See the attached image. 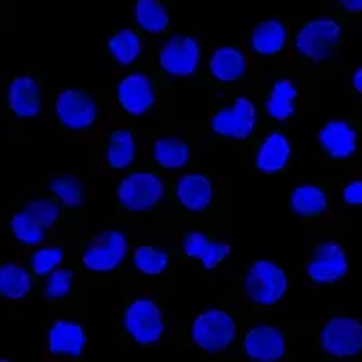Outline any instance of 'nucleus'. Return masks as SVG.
Instances as JSON below:
<instances>
[{
    "label": "nucleus",
    "mask_w": 362,
    "mask_h": 362,
    "mask_svg": "<svg viewBox=\"0 0 362 362\" xmlns=\"http://www.w3.org/2000/svg\"><path fill=\"white\" fill-rule=\"evenodd\" d=\"M245 288H247L250 300L257 305H276L288 290V277L283 268H279L272 261H255L247 274Z\"/></svg>",
    "instance_id": "nucleus-1"
},
{
    "label": "nucleus",
    "mask_w": 362,
    "mask_h": 362,
    "mask_svg": "<svg viewBox=\"0 0 362 362\" xmlns=\"http://www.w3.org/2000/svg\"><path fill=\"white\" fill-rule=\"evenodd\" d=\"M192 341L206 351H221L235 339L234 319L223 310H206L192 322Z\"/></svg>",
    "instance_id": "nucleus-2"
},
{
    "label": "nucleus",
    "mask_w": 362,
    "mask_h": 362,
    "mask_svg": "<svg viewBox=\"0 0 362 362\" xmlns=\"http://www.w3.org/2000/svg\"><path fill=\"white\" fill-rule=\"evenodd\" d=\"M341 40V25L334 18H315L300 29L296 38L297 51L312 60L332 57L335 45Z\"/></svg>",
    "instance_id": "nucleus-3"
},
{
    "label": "nucleus",
    "mask_w": 362,
    "mask_h": 362,
    "mask_svg": "<svg viewBox=\"0 0 362 362\" xmlns=\"http://www.w3.org/2000/svg\"><path fill=\"white\" fill-rule=\"evenodd\" d=\"M163 196V183L156 174L134 173L122 180L118 187V199L132 212L153 209Z\"/></svg>",
    "instance_id": "nucleus-4"
},
{
    "label": "nucleus",
    "mask_w": 362,
    "mask_h": 362,
    "mask_svg": "<svg viewBox=\"0 0 362 362\" xmlns=\"http://www.w3.org/2000/svg\"><path fill=\"white\" fill-rule=\"evenodd\" d=\"M129 245L127 239L122 232H103L93 239V243L83 254V264L87 270L98 272V274H107L127 257Z\"/></svg>",
    "instance_id": "nucleus-5"
},
{
    "label": "nucleus",
    "mask_w": 362,
    "mask_h": 362,
    "mask_svg": "<svg viewBox=\"0 0 362 362\" xmlns=\"http://www.w3.org/2000/svg\"><path fill=\"white\" fill-rule=\"evenodd\" d=\"M124 325L131 337L140 344H154L163 334V315L151 299L134 300L125 312Z\"/></svg>",
    "instance_id": "nucleus-6"
},
{
    "label": "nucleus",
    "mask_w": 362,
    "mask_h": 362,
    "mask_svg": "<svg viewBox=\"0 0 362 362\" xmlns=\"http://www.w3.org/2000/svg\"><path fill=\"white\" fill-rule=\"evenodd\" d=\"M321 346L335 357H351L362 350V325L355 319H332L321 332Z\"/></svg>",
    "instance_id": "nucleus-7"
},
{
    "label": "nucleus",
    "mask_w": 362,
    "mask_h": 362,
    "mask_svg": "<svg viewBox=\"0 0 362 362\" xmlns=\"http://www.w3.org/2000/svg\"><path fill=\"white\" fill-rule=\"evenodd\" d=\"M199 44L187 35H174L161 47L160 64L165 71L174 76H189L199 66Z\"/></svg>",
    "instance_id": "nucleus-8"
},
{
    "label": "nucleus",
    "mask_w": 362,
    "mask_h": 362,
    "mask_svg": "<svg viewBox=\"0 0 362 362\" xmlns=\"http://www.w3.org/2000/svg\"><path fill=\"white\" fill-rule=\"evenodd\" d=\"M98 109L95 100L80 89H66L57 98V116L66 127L82 131L95 124Z\"/></svg>",
    "instance_id": "nucleus-9"
},
{
    "label": "nucleus",
    "mask_w": 362,
    "mask_h": 362,
    "mask_svg": "<svg viewBox=\"0 0 362 362\" xmlns=\"http://www.w3.org/2000/svg\"><path fill=\"white\" fill-rule=\"evenodd\" d=\"M255 119L254 103L248 98H238L232 107L223 109L212 118V129L226 138L245 140L254 132Z\"/></svg>",
    "instance_id": "nucleus-10"
},
{
    "label": "nucleus",
    "mask_w": 362,
    "mask_h": 362,
    "mask_svg": "<svg viewBox=\"0 0 362 362\" xmlns=\"http://www.w3.org/2000/svg\"><path fill=\"white\" fill-rule=\"evenodd\" d=\"M306 272L315 283L321 284L342 279L348 272V259H346L344 250L337 243H322L315 250V255L308 263Z\"/></svg>",
    "instance_id": "nucleus-11"
},
{
    "label": "nucleus",
    "mask_w": 362,
    "mask_h": 362,
    "mask_svg": "<svg viewBox=\"0 0 362 362\" xmlns=\"http://www.w3.org/2000/svg\"><path fill=\"white\" fill-rule=\"evenodd\" d=\"M284 348L283 334L267 325L255 326L245 337V351L252 361L276 362L284 355Z\"/></svg>",
    "instance_id": "nucleus-12"
},
{
    "label": "nucleus",
    "mask_w": 362,
    "mask_h": 362,
    "mask_svg": "<svg viewBox=\"0 0 362 362\" xmlns=\"http://www.w3.org/2000/svg\"><path fill=\"white\" fill-rule=\"evenodd\" d=\"M118 102L129 115L141 116L154 103L153 83L141 73L127 74L118 86Z\"/></svg>",
    "instance_id": "nucleus-13"
},
{
    "label": "nucleus",
    "mask_w": 362,
    "mask_h": 362,
    "mask_svg": "<svg viewBox=\"0 0 362 362\" xmlns=\"http://www.w3.org/2000/svg\"><path fill=\"white\" fill-rule=\"evenodd\" d=\"M319 144L332 158L344 160L357 148V132L342 119L328 122L319 132Z\"/></svg>",
    "instance_id": "nucleus-14"
},
{
    "label": "nucleus",
    "mask_w": 362,
    "mask_h": 362,
    "mask_svg": "<svg viewBox=\"0 0 362 362\" xmlns=\"http://www.w3.org/2000/svg\"><path fill=\"white\" fill-rule=\"evenodd\" d=\"M87 344L86 332L74 321H57L47 334V346L53 354L78 357Z\"/></svg>",
    "instance_id": "nucleus-15"
},
{
    "label": "nucleus",
    "mask_w": 362,
    "mask_h": 362,
    "mask_svg": "<svg viewBox=\"0 0 362 362\" xmlns=\"http://www.w3.org/2000/svg\"><path fill=\"white\" fill-rule=\"evenodd\" d=\"M9 107L21 118H33L40 112V87L31 76H18L11 82L8 90Z\"/></svg>",
    "instance_id": "nucleus-16"
},
{
    "label": "nucleus",
    "mask_w": 362,
    "mask_h": 362,
    "mask_svg": "<svg viewBox=\"0 0 362 362\" xmlns=\"http://www.w3.org/2000/svg\"><path fill=\"white\" fill-rule=\"evenodd\" d=\"M176 196L185 209L202 212L214 198V189L209 177L203 174H185L177 181Z\"/></svg>",
    "instance_id": "nucleus-17"
},
{
    "label": "nucleus",
    "mask_w": 362,
    "mask_h": 362,
    "mask_svg": "<svg viewBox=\"0 0 362 362\" xmlns=\"http://www.w3.org/2000/svg\"><path fill=\"white\" fill-rule=\"evenodd\" d=\"M183 250L189 257H196L206 270H214L221 261L230 255V247L219 241H210L202 232H190L183 239Z\"/></svg>",
    "instance_id": "nucleus-18"
},
{
    "label": "nucleus",
    "mask_w": 362,
    "mask_h": 362,
    "mask_svg": "<svg viewBox=\"0 0 362 362\" xmlns=\"http://www.w3.org/2000/svg\"><path fill=\"white\" fill-rule=\"evenodd\" d=\"M290 154H292V147H290L288 138L283 132H272L261 144L255 163H257L259 170L267 174L279 173L288 163Z\"/></svg>",
    "instance_id": "nucleus-19"
},
{
    "label": "nucleus",
    "mask_w": 362,
    "mask_h": 362,
    "mask_svg": "<svg viewBox=\"0 0 362 362\" xmlns=\"http://www.w3.org/2000/svg\"><path fill=\"white\" fill-rule=\"evenodd\" d=\"M286 28L283 22L276 21V18H268V21L261 22L257 28L252 31V47L255 53L263 54V57H272L277 54L286 44Z\"/></svg>",
    "instance_id": "nucleus-20"
},
{
    "label": "nucleus",
    "mask_w": 362,
    "mask_h": 362,
    "mask_svg": "<svg viewBox=\"0 0 362 362\" xmlns=\"http://www.w3.org/2000/svg\"><path fill=\"white\" fill-rule=\"evenodd\" d=\"M245 69H247L245 54L230 45L216 49L210 58V73L221 82H234V80L241 78Z\"/></svg>",
    "instance_id": "nucleus-21"
},
{
    "label": "nucleus",
    "mask_w": 362,
    "mask_h": 362,
    "mask_svg": "<svg viewBox=\"0 0 362 362\" xmlns=\"http://www.w3.org/2000/svg\"><path fill=\"white\" fill-rule=\"evenodd\" d=\"M290 205H292V210L296 214L312 218V216L325 212L326 205H328V199H326V194L319 187L303 185L297 187L292 192Z\"/></svg>",
    "instance_id": "nucleus-22"
},
{
    "label": "nucleus",
    "mask_w": 362,
    "mask_h": 362,
    "mask_svg": "<svg viewBox=\"0 0 362 362\" xmlns=\"http://www.w3.org/2000/svg\"><path fill=\"white\" fill-rule=\"evenodd\" d=\"M29 290H31V277L25 268L13 263L0 268V292L6 299H24Z\"/></svg>",
    "instance_id": "nucleus-23"
},
{
    "label": "nucleus",
    "mask_w": 362,
    "mask_h": 362,
    "mask_svg": "<svg viewBox=\"0 0 362 362\" xmlns=\"http://www.w3.org/2000/svg\"><path fill=\"white\" fill-rule=\"evenodd\" d=\"M134 18L148 33H161L169 25V13L165 11L160 0H138L134 6Z\"/></svg>",
    "instance_id": "nucleus-24"
},
{
    "label": "nucleus",
    "mask_w": 362,
    "mask_h": 362,
    "mask_svg": "<svg viewBox=\"0 0 362 362\" xmlns=\"http://www.w3.org/2000/svg\"><path fill=\"white\" fill-rule=\"evenodd\" d=\"M136 156V144L134 138L129 131H116L111 134L107 147V161L112 169H127L129 165L134 161Z\"/></svg>",
    "instance_id": "nucleus-25"
},
{
    "label": "nucleus",
    "mask_w": 362,
    "mask_h": 362,
    "mask_svg": "<svg viewBox=\"0 0 362 362\" xmlns=\"http://www.w3.org/2000/svg\"><path fill=\"white\" fill-rule=\"evenodd\" d=\"M189 147L177 138H161L154 144V160L165 169H181L189 161Z\"/></svg>",
    "instance_id": "nucleus-26"
},
{
    "label": "nucleus",
    "mask_w": 362,
    "mask_h": 362,
    "mask_svg": "<svg viewBox=\"0 0 362 362\" xmlns=\"http://www.w3.org/2000/svg\"><path fill=\"white\" fill-rule=\"evenodd\" d=\"M297 98V89L288 80L276 82L272 95L267 102V112L276 119H288L293 115V100Z\"/></svg>",
    "instance_id": "nucleus-27"
},
{
    "label": "nucleus",
    "mask_w": 362,
    "mask_h": 362,
    "mask_svg": "<svg viewBox=\"0 0 362 362\" xmlns=\"http://www.w3.org/2000/svg\"><path fill=\"white\" fill-rule=\"evenodd\" d=\"M109 51L122 66H129L140 57L141 42L132 29H119L118 33L109 40Z\"/></svg>",
    "instance_id": "nucleus-28"
},
{
    "label": "nucleus",
    "mask_w": 362,
    "mask_h": 362,
    "mask_svg": "<svg viewBox=\"0 0 362 362\" xmlns=\"http://www.w3.org/2000/svg\"><path fill=\"white\" fill-rule=\"evenodd\" d=\"M11 230L21 243L29 245V247H37L44 241L45 226L40 225V221H37L28 210H22L13 216Z\"/></svg>",
    "instance_id": "nucleus-29"
},
{
    "label": "nucleus",
    "mask_w": 362,
    "mask_h": 362,
    "mask_svg": "<svg viewBox=\"0 0 362 362\" xmlns=\"http://www.w3.org/2000/svg\"><path fill=\"white\" fill-rule=\"evenodd\" d=\"M134 267L145 276H160L161 272L169 267V255L167 252L156 247H138L132 255Z\"/></svg>",
    "instance_id": "nucleus-30"
},
{
    "label": "nucleus",
    "mask_w": 362,
    "mask_h": 362,
    "mask_svg": "<svg viewBox=\"0 0 362 362\" xmlns=\"http://www.w3.org/2000/svg\"><path fill=\"white\" fill-rule=\"evenodd\" d=\"M49 189L66 206L74 209V206L82 205L83 187L82 183H80V180H76L74 176L66 174V176L54 177V180H51Z\"/></svg>",
    "instance_id": "nucleus-31"
},
{
    "label": "nucleus",
    "mask_w": 362,
    "mask_h": 362,
    "mask_svg": "<svg viewBox=\"0 0 362 362\" xmlns=\"http://www.w3.org/2000/svg\"><path fill=\"white\" fill-rule=\"evenodd\" d=\"M64 261V252L60 248H38L31 257V268L37 276H49Z\"/></svg>",
    "instance_id": "nucleus-32"
},
{
    "label": "nucleus",
    "mask_w": 362,
    "mask_h": 362,
    "mask_svg": "<svg viewBox=\"0 0 362 362\" xmlns=\"http://www.w3.org/2000/svg\"><path fill=\"white\" fill-rule=\"evenodd\" d=\"M71 284H73V272L71 270H54L53 274L47 276L45 283V296L49 299H62L71 292Z\"/></svg>",
    "instance_id": "nucleus-33"
},
{
    "label": "nucleus",
    "mask_w": 362,
    "mask_h": 362,
    "mask_svg": "<svg viewBox=\"0 0 362 362\" xmlns=\"http://www.w3.org/2000/svg\"><path fill=\"white\" fill-rule=\"evenodd\" d=\"M25 210L37 221H40V225H44L45 228H51L57 223L58 216H60V209L51 199H37V202H31L25 206Z\"/></svg>",
    "instance_id": "nucleus-34"
},
{
    "label": "nucleus",
    "mask_w": 362,
    "mask_h": 362,
    "mask_svg": "<svg viewBox=\"0 0 362 362\" xmlns=\"http://www.w3.org/2000/svg\"><path fill=\"white\" fill-rule=\"evenodd\" d=\"M344 202L348 205H362V181H351L344 189Z\"/></svg>",
    "instance_id": "nucleus-35"
},
{
    "label": "nucleus",
    "mask_w": 362,
    "mask_h": 362,
    "mask_svg": "<svg viewBox=\"0 0 362 362\" xmlns=\"http://www.w3.org/2000/svg\"><path fill=\"white\" fill-rule=\"evenodd\" d=\"M339 2H341V6L346 9V11H351V13L362 11V0H339Z\"/></svg>",
    "instance_id": "nucleus-36"
},
{
    "label": "nucleus",
    "mask_w": 362,
    "mask_h": 362,
    "mask_svg": "<svg viewBox=\"0 0 362 362\" xmlns=\"http://www.w3.org/2000/svg\"><path fill=\"white\" fill-rule=\"evenodd\" d=\"M354 86L357 90H362V67L355 71L354 74Z\"/></svg>",
    "instance_id": "nucleus-37"
}]
</instances>
